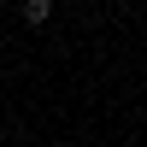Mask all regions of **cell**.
<instances>
[{
	"instance_id": "cell-1",
	"label": "cell",
	"mask_w": 147,
	"mask_h": 147,
	"mask_svg": "<svg viewBox=\"0 0 147 147\" xmlns=\"http://www.w3.org/2000/svg\"><path fill=\"white\" fill-rule=\"evenodd\" d=\"M53 18V0H24V24H47Z\"/></svg>"
}]
</instances>
